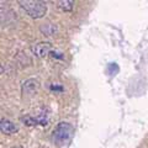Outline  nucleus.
Here are the masks:
<instances>
[{"label": "nucleus", "instance_id": "obj_1", "mask_svg": "<svg viewBox=\"0 0 148 148\" xmlns=\"http://www.w3.org/2000/svg\"><path fill=\"white\" fill-rule=\"evenodd\" d=\"M74 136V127L68 122H59L51 135V142L57 147H66Z\"/></svg>", "mask_w": 148, "mask_h": 148}, {"label": "nucleus", "instance_id": "obj_2", "mask_svg": "<svg viewBox=\"0 0 148 148\" xmlns=\"http://www.w3.org/2000/svg\"><path fill=\"white\" fill-rule=\"evenodd\" d=\"M20 6L26 11V14L32 18H41L47 12V5L45 1H38V0H18Z\"/></svg>", "mask_w": 148, "mask_h": 148}, {"label": "nucleus", "instance_id": "obj_3", "mask_svg": "<svg viewBox=\"0 0 148 148\" xmlns=\"http://www.w3.org/2000/svg\"><path fill=\"white\" fill-rule=\"evenodd\" d=\"M21 121L24 122L26 126H37V125L47 126L48 121H49V115L46 112H42L36 117L35 116H24V117H21Z\"/></svg>", "mask_w": 148, "mask_h": 148}, {"label": "nucleus", "instance_id": "obj_4", "mask_svg": "<svg viewBox=\"0 0 148 148\" xmlns=\"http://www.w3.org/2000/svg\"><path fill=\"white\" fill-rule=\"evenodd\" d=\"M40 88V82L36 78H30V79H26L25 82H22L21 84V91L22 94L26 96H31L37 92Z\"/></svg>", "mask_w": 148, "mask_h": 148}, {"label": "nucleus", "instance_id": "obj_5", "mask_svg": "<svg viewBox=\"0 0 148 148\" xmlns=\"http://www.w3.org/2000/svg\"><path fill=\"white\" fill-rule=\"evenodd\" d=\"M31 52L34 53V56H36V57L43 58L52 52V45L49 42H38L34 46H31Z\"/></svg>", "mask_w": 148, "mask_h": 148}, {"label": "nucleus", "instance_id": "obj_6", "mask_svg": "<svg viewBox=\"0 0 148 148\" xmlns=\"http://www.w3.org/2000/svg\"><path fill=\"white\" fill-rule=\"evenodd\" d=\"M0 130L5 135H12V133H16L18 131V127L10 120L1 119V121H0Z\"/></svg>", "mask_w": 148, "mask_h": 148}, {"label": "nucleus", "instance_id": "obj_7", "mask_svg": "<svg viewBox=\"0 0 148 148\" xmlns=\"http://www.w3.org/2000/svg\"><path fill=\"white\" fill-rule=\"evenodd\" d=\"M40 30L43 32L46 36H53L57 32V26L53 24H43L40 27Z\"/></svg>", "mask_w": 148, "mask_h": 148}, {"label": "nucleus", "instance_id": "obj_8", "mask_svg": "<svg viewBox=\"0 0 148 148\" xmlns=\"http://www.w3.org/2000/svg\"><path fill=\"white\" fill-rule=\"evenodd\" d=\"M57 6L62 11H72L74 8V1H72V0H62V1L57 3Z\"/></svg>", "mask_w": 148, "mask_h": 148}, {"label": "nucleus", "instance_id": "obj_9", "mask_svg": "<svg viewBox=\"0 0 148 148\" xmlns=\"http://www.w3.org/2000/svg\"><path fill=\"white\" fill-rule=\"evenodd\" d=\"M106 72H108L109 75L115 77L120 72V67L117 66V63H109L108 67H106Z\"/></svg>", "mask_w": 148, "mask_h": 148}, {"label": "nucleus", "instance_id": "obj_10", "mask_svg": "<svg viewBox=\"0 0 148 148\" xmlns=\"http://www.w3.org/2000/svg\"><path fill=\"white\" fill-rule=\"evenodd\" d=\"M49 89H51V91H54V92H62L64 90V88L59 84H51Z\"/></svg>", "mask_w": 148, "mask_h": 148}, {"label": "nucleus", "instance_id": "obj_11", "mask_svg": "<svg viewBox=\"0 0 148 148\" xmlns=\"http://www.w3.org/2000/svg\"><path fill=\"white\" fill-rule=\"evenodd\" d=\"M49 54H51V57L52 58H58V59H63L64 58V53H61V52H58V51H52Z\"/></svg>", "mask_w": 148, "mask_h": 148}, {"label": "nucleus", "instance_id": "obj_12", "mask_svg": "<svg viewBox=\"0 0 148 148\" xmlns=\"http://www.w3.org/2000/svg\"><path fill=\"white\" fill-rule=\"evenodd\" d=\"M11 148H24V147H20V146H16V147H11Z\"/></svg>", "mask_w": 148, "mask_h": 148}]
</instances>
